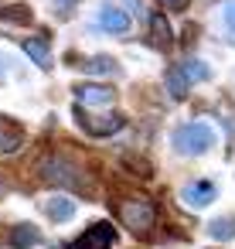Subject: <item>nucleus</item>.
Wrapping results in <instances>:
<instances>
[{"label": "nucleus", "mask_w": 235, "mask_h": 249, "mask_svg": "<svg viewBox=\"0 0 235 249\" xmlns=\"http://www.w3.org/2000/svg\"><path fill=\"white\" fill-rule=\"evenodd\" d=\"M130 24H133V18H130V11H126V7L106 4V7L99 11V28H102V31H109V35H126V31H130Z\"/></svg>", "instance_id": "8"}, {"label": "nucleus", "mask_w": 235, "mask_h": 249, "mask_svg": "<svg viewBox=\"0 0 235 249\" xmlns=\"http://www.w3.org/2000/svg\"><path fill=\"white\" fill-rule=\"evenodd\" d=\"M82 72H89V75H113V72H119V62L113 55H92Z\"/></svg>", "instance_id": "12"}, {"label": "nucleus", "mask_w": 235, "mask_h": 249, "mask_svg": "<svg viewBox=\"0 0 235 249\" xmlns=\"http://www.w3.org/2000/svg\"><path fill=\"white\" fill-rule=\"evenodd\" d=\"M24 52H28V58L38 65V69H51V48H48V41L45 38H28L24 41Z\"/></svg>", "instance_id": "10"}, {"label": "nucleus", "mask_w": 235, "mask_h": 249, "mask_svg": "<svg viewBox=\"0 0 235 249\" xmlns=\"http://www.w3.org/2000/svg\"><path fill=\"white\" fill-rule=\"evenodd\" d=\"M7 242H11V249H31V246H38V242H41V232H38L34 225L21 222V225H14V229H11Z\"/></svg>", "instance_id": "9"}, {"label": "nucleus", "mask_w": 235, "mask_h": 249, "mask_svg": "<svg viewBox=\"0 0 235 249\" xmlns=\"http://www.w3.org/2000/svg\"><path fill=\"white\" fill-rule=\"evenodd\" d=\"M215 198H218L215 181H191V184L181 188V201H184L187 208H204V205H211Z\"/></svg>", "instance_id": "6"}, {"label": "nucleus", "mask_w": 235, "mask_h": 249, "mask_svg": "<svg viewBox=\"0 0 235 249\" xmlns=\"http://www.w3.org/2000/svg\"><path fill=\"white\" fill-rule=\"evenodd\" d=\"M164 4H167V7H177V11H181V7H187V0H164Z\"/></svg>", "instance_id": "19"}, {"label": "nucleus", "mask_w": 235, "mask_h": 249, "mask_svg": "<svg viewBox=\"0 0 235 249\" xmlns=\"http://www.w3.org/2000/svg\"><path fill=\"white\" fill-rule=\"evenodd\" d=\"M113 239H116L113 225H109V222H96V225H89L79 239H72L68 249H109Z\"/></svg>", "instance_id": "5"}, {"label": "nucleus", "mask_w": 235, "mask_h": 249, "mask_svg": "<svg viewBox=\"0 0 235 249\" xmlns=\"http://www.w3.org/2000/svg\"><path fill=\"white\" fill-rule=\"evenodd\" d=\"M208 235L218 239V242H228L235 235V218H211L208 222Z\"/></svg>", "instance_id": "14"}, {"label": "nucleus", "mask_w": 235, "mask_h": 249, "mask_svg": "<svg viewBox=\"0 0 235 249\" xmlns=\"http://www.w3.org/2000/svg\"><path fill=\"white\" fill-rule=\"evenodd\" d=\"M72 7H75V0H55V11H58L62 18H68V14H72Z\"/></svg>", "instance_id": "18"}, {"label": "nucleus", "mask_w": 235, "mask_h": 249, "mask_svg": "<svg viewBox=\"0 0 235 249\" xmlns=\"http://www.w3.org/2000/svg\"><path fill=\"white\" fill-rule=\"evenodd\" d=\"M119 222H123L130 232L143 235V232H150V225H153V205H150V201H126V205L119 208Z\"/></svg>", "instance_id": "3"}, {"label": "nucleus", "mask_w": 235, "mask_h": 249, "mask_svg": "<svg viewBox=\"0 0 235 249\" xmlns=\"http://www.w3.org/2000/svg\"><path fill=\"white\" fill-rule=\"evenodd\" d=\"M177 69L184 72L187 86H191V82H208V79H211V69H208V62H201V58H187V62L177 65Z\"/></svg>", "instance_id": "13"}, {"label": "nucleus", "mask_w": 235, "mask_h": 249, "mask_svg": "<svg viewBox=\"0 0 235 249\" xmlns=\"http://www.w3.org/2000/svg\"><path fill=\"white\" fill-rule=\"evenodd\" d=\"M170 143H174V150H177V154L194 157V154H204V150H211V147H215V130H211L208 123H184V126H177V130H174Z\"/></svg>", "instance_id": "1"}, {"label": "nucleus", "mask_w": 235, "mask_h": 249, "mask_svg": "<svg viewBox=\"0 0 235 249\" xmlns=\"http://www.w3.org/2000/svg\"><path fill=\"white\" fill-rule=\"evenodd\" d=\"M21 140H24V133H21L17 126H4V130H0V154L17 150V147H21Z\"/></svg>", "instance_id": "16"}, {"label": "nucleus", "mask_w": 235, "mask_h": 249, "mask_svg": "<svg viewBox=\"0 0 235 249\" xmlns=\"http://www.w3.org/2000/svg\"><path fill=\"white\" fill-rule=\"evenodd\" d=\"M41 181H48V184H79V167L65 154H51L41 164Z\"/></svg>", "instance_id": "2"}, {"label": "nucleus", "mask_w": 235, "mask_h": 249, "mask_svg": "<svg viewBox=\"0 0 235 249\" xmlns=\"http://www.w3.org/2000/svg\"><path fill=\"white\" fill-rule=\"evenodd\" d=\"M4 191H7V184H4V181H0V198H4Z\"/></svg>", "instance_id": "20"}, {"label": "nucleus", "mask_w": 235, "mask_h": 249, "mask_svg": "<svg viewBox=\"0 0 235 249\" xmlns=\"http://www.w3.org/2000/svg\"><path fill=\"white\" fill-rule=\"evenodd\" d=\"M116 103V89L113 86H75V106L79 109H109Z\"/></svg>", "instance_id": "4"}, {"label": "nucleus", "mask_w": 235, "mask_h": 249, "mask_svg": "<svg viewBox=\"0 0 235 249\" xmlns=\"http://www.w3.org/2000/svg\"><path fill=\"white\" fill-rule=\"evenodd\" d=\"M164 86H167V92H170L174 99H184V96H187V79H184L181 69H170L167 79H164Z\"/></svg>", "instance_id": "15"}, {"label": "nucleus", "mask_w": 235, "mask_h": 249, "mask_svg": "<svg viewBox=\"0 0 235 249\" xmlns=\"http://www.w3.org/2000/svg\"><path fill=\"white\" fill-rule=\"evenodd\" d=\"M221 21H225V28L235 35V0H225V4H221Z\"/></svg>", "instance_id": "17"}, {"label": "nucleus", "mask_w": 235, "mask_h": 249, "mask_svg": "<svg viewBox=\"0 0 235 249\" xmlns=\"http://www.w3.org/2000/svg\"><path fill=\"white\" fill-rule=\"evenodd\" d=\"M45 215H48L51 222H68V218L75 215V201H72V198H48V201H45Z\"/></svg>", "instance_id": "11"}, {"label": "nucleus", "mask_w": 235, "mask_h": 249, "mask_svg": "<svg viewBox=\"0 0 235 249\" xmlns=\"http://www.w3.org/2000/svg\"><path fill=\"white\" fill-rule=\"evenodd\" d=\"M75 120L82 123V130H89L92 137H109V133H116V130H123V116H116V113H109V116H85V113H79L75 109Z\"/></svg>", "instance_id": "7"}]
</instances>
